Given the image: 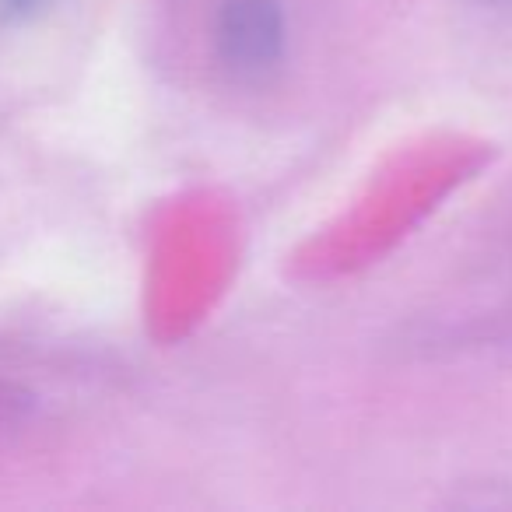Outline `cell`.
Masks as SVG:
<instances>
[{
  "label": "cell",
  "mask_w": 512,
  "mask_h": 512,
  "mask_svg": "<svg viewBox=\"0 0 512 512\" xmlns=\"http://www.w3.org/2000/svg\"><path fill=\"white\" fill-rule=\"evenodd\" d=\"M285 18L278 0H225L218 18L221 57L235 71H264L281 57Z\"/></svg>",
  "instance_id": "obj_1"
},
{
  "label": "cell",
  "mask_w": 512,
  "mask_h": 512,
  "mask_svg": "<svg viewBox=\"0 0 512 512\" xmlns=\"http://www.w3.org/2000/svg\"><path fill=\"white\" fill-rule=\"evenodd\" d=\"M15 8H32V4H39V0H11Z\"/></svg>",
  "instance_id": "obj_2"
}]
</instances>
